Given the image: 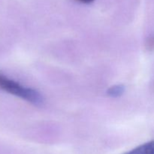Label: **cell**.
Wrapping results in <instances>:
<instances>
[{"instance_id": "obj_1", "label": "cell", "mask_w": 154, "mask_h": 154, "mask_svg": "<svg viewBox=\"0 0 154 154\" xmlns=\"http://www.w3.org/2000/svg\"><path fill=\"white\" fill-rule=\"evenodd\" d=\"M0 89L32 105H41L44 102L43 96L37 90L23 86L2 74H0Z\"/></svg>"}, {"instance_id": "obj_2", "label": "cell", "mask_w": 154, "mask_h": 154, "mask_svg": "<svg viewBox=\"0 0 154 154\" xmlns=\"http://www.w3.org/2000/svg\"><path fill=\"white\" fill-rule=\"evenodd\" d=\"M123 154H154V141L141 144Z\"/></svg>"}, {"instance_id": "obj_3", "label": "cell", "mask_w": 154, "mask_h": 154, "mask_svg": "<svg viewBox=\"0 0 154 154\" xmlns=\"http://www.w3.org/2000/svg\"><path fill=\"white\" fill-rule=\"evenodd\" d=\"M124 86L122 85V84H117V85H114L108 88L107 90V94L111 97L117 98L121 96L124 93Z\"/></svg>"}, {"instance_id": "obj_4", "label": "cell", "mask_w": 154, "mask_h": 154, "mask_svg": "<svg viewBox=\"0 0 154 154\" xmlns=\"http://www.w3.org/2000/svg\"><path fill=\"white\" fill-rule=\"evenodd\" d=\"M77 1L80 2L86 3V4H88V3H91L92 2H93V1H94V0H77Z\"/></svg>"}]
</instances>
